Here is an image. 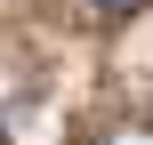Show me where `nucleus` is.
I'll return each mask as SVG.
<instances>
[{
	"instance_id": "f03ea898",
	"label": "nucleus",
	"mask_w": 153,
	"mask_h": 145,
	"mask_svg": "<svg viewBox=\"0 0 153 145\" xmlns=\"http://www.w3.org/2000/svg\"><path fill=\"white\" fill-rule=\"evenodd\" d=\"M97 16H137V8H153V0H89Z\"/></svg>"
},
{
	"instance_id": "f257e3e1",
	"label": "nucleus",
	"mask_w": 153,
	"mask_h": 145,
	"mask_svg": "<svg viewBox=\"0 0 153 145\" xmlns=\"http://www.w3.org/2000/svg\"><path fill=\"white\" fill-rule=\"evenodd\" d=\"M89 145H153V121H105Z\"/></svg>"
}]
</instances>
